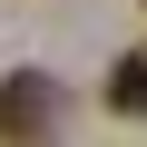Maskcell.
Instances as JSON below:
<instances>
[{
	"mask_svg": "<svg viewBox=\"0 0 147 147\" xmlns=\"http://www.w3.org/2000/svg\"><path fill=\"white\" fill-rule=\"evenodd\" d=\"M59 118H69V88L49 69H10L0 79V137H49Z\"/></svg>",
	"mask_w": 147,
	"mask_h": 147,
	"instance_id": "1",
	"label": "cell"
},
{
	"mask_svg": "<svg viewBox=\"0 0 147 147\" xmlns=\"http://www.w3.org/2000/svg\"><path fill=\"white\" fill-rule=\"evenodd\" d=\"M108 108H118V118H147V49H127V59L108 69Z\"/></svg>",
	"mask_w": 147,
	"mask_h": 147,
	"instance_id": "2",
	"label": "cell"
},
{
	"mask_svg": "<svg viewBox=\"0 0 147 147\" xmlns=\"http://www.w3.org/2000/svg\"><path fill=\"white\" fill-rule=\"evenodd\" d=\"M137 10H147V0H137Z\"/></svg>",
	"mask_w": 147,
	"mask_h": 147,
	"instance_id": "3",
	"label": "cell"
}]
</instances>
